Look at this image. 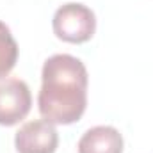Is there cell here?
<instances>
[{
	"label": "cell",
	"mask_w": 153,
	"mask_h": 153,
	"mask_svg": "<svg viewBox=\"0 0 153 153\" xmlns=\"http://www.w3.org/2000/svg\"><path fill=\"white\" fill-rule=\"evenodd\" d=\"M18 61V43L14 41L9 27L0 22V78L11 73Z\"/></svg>",
	"instance_id": "6"
},
{
	"label": "cell",
	"mask_w": 153,
	"mask_h": 153,
	"mask_svg": "<svg viewBox=\"0 0 153 153\" xmlns=\"http://www.w3.org/2000/svg\"><path fill=\"white\" fill-rule=\"evenodd\" d=\"M78 153H123V135L109 125L89 128L78 141Z\"/></svg>",
	"instance_id": "5"
},
{
	"label": "cell",
	"mask_w": 153,
	"mask_h": 153,
	"mask_svg": "<svg viewBox=\"0 0 153 153\" xmlns=\"http://www.w3.org/2000/svg\"><path fill=\"white\" fill-rule=\"evenodd\" d=\"M52 27H53V34L61 41L80 45L94 36L96 16L87 5L70 2L55 11Z\"/></svg>",
	"instance_id": "2"
},
{
	"label": "cell",
	"mask_w": 153,
	"mask_h": 153,
	"mask_svg": "<svg viewBox=\"0 0 153 153\" xmlns=\"http://www.w3.org/2000/svg\"><path fill=\"white\" fill-rule=\"evenodd\" d=\"M32 107L29 85L20 78L0 80V125L13 126L25 119Z\"/></svg>",
	"instance_id": "3"
},
{
	"label": "cell",
	"mask_w": 153,
	"mask_h": 153,
	"mask_svg": "<svg viewBox=\"0 0 153 153\" xmlns=\"http://www.w3.org/2000/svg\"><path fill=\"white\" fill-rule=\"evenodd\" d=\"M87 70L80 59L68 53L48 57L41 71L38 107L52 125L76 123L87 107Z\"/></svg>",
	"instance_id": "1"
},
{
	"label": "cell",
	"mask_w": 153,
	"mask_h": 153,
	"mask_svg": "<svg viewBox=\"0 0 153 153\" xmlns=\"http://www.w3.org/2000/svg\"><path fill=\"white\" fill-rule=\"evenodd\" d=\"M18 153H55L59 146V134L46 119H34L25 123L14 135Z\"/></svg>",
	"instance_id": "4"
}]
</instances>
